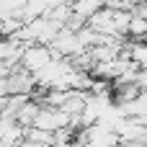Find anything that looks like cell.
<instances>
[{"label":"cell","instance_id":"6da1fadb","mask_svg":"<svg viewBox=\"0 0 147 147\" xmlns=\"http://www.w3.org/2000/svg\"><path fill=\"white\" fill-rule=\"evenodd\" d=\"M52 59V52L47 44H36V41H23V54H21V67H26L28 72H36L39 67H44Z\"/></svg>","mask_w":147,"mask_h":147},{"label":"cell","instance_id":"7a4b0ae2","mask_svg":"<svg viewBox=\"0 0 147 147\" xmlns=\"http://www.w3.org/2000/svg\"><path fill=\"white\" fill-rule=\"evenodd\" d=\"M85 26H90V28L98 31V34H116V31H114V10H109V8L103 5L101 10H96V13L85 21Z\"/></svg>","mask_w":147,"mask_h":147},{"label":"cell","instance_id":"3957f363","mask_svg":"<svg viewBox=\"0 0 147 147\" xmlns=\"http://www.w3.org/2000/svg\"><path fill=\"white\" fill-rule=\"evenodd\" d=\"M39 109H41V103H36L34 98H28L23 106H18V111L13 114V119H16V124H21V127H31L34 124V116L39 114Z\"/></svg>","mask_w":147,"mask_h":147},{"label":"cell","instance_id":"277c9868","mask_svg":"<svg viewBox=\"0 0 147 147\" xmlns=\"http://www.w3.org/2000/svg\"><path fill=\"white\" fill-rule=\"evenodd\" d=\"M70 5H72V13H78L88 21L96 10L103 8V0H70Z\"/></svg>","mask_w":147,"mask_h":147},{"label":"cell","instance_id":"5b68a950","mask_svg":"<svg viewBox=\"0 0 147 147\" xmlns=\"http://www.w3.org/2000/svg\"><path fill=\"white\" fill-rule=\"evenodd\" d=\"M72 16V5H70V0H62V3H57V5H52L49 10H47V18H52V21H57V23H62L65 26V21Z\"/></svg>","mask_w":147,"mask_h":147},{"label":"cell","instance_id":"8992f818","mask_svg":"<svg viewBox=\"0 0 147 147\" xmlns=\"http://www.w3.org/2000/svg\"><path fill=\"white\" fill-rule=\"evenodd\" d=\"M23 137L34 145H52V132L47 129H39V127H23Z\"/></svg>","mask_w":147,"mask_h":147},{"label":"cell","instance_id":"52a82bcc","mask_svg":"<svg viewBox=\"0 0 147 147\" xmlns=\"http://www.w3.org/2000/svg\"><path fill=\"white\" fill-rule=\"evenodd\" d=\"M127 36H132V39H145V36H147V18H145V16L132 13V18H129V28H127Z\"/></svg>","mask_w":147,"mask_h":147},{"label":"cell","instance_id":"ba28073f","mask_svg":"<svg viewBox=\"0 0 147 147\" xmlns=\"http://www.w3.org/2000/svg\"><path fill=\"white\" fill-rule=\"evenodd\" d=\"M18 140H23V127L16 124V121H10L5 127V132H3V137H0V147H10V145H16Z\"/></svg>","mask_w":147,"mask_h":147},{"label":"cell","instance_id":"9c48e42d","mask_svg":"<svg viewBox=\"0 0 147 147\" xmlns=\"http://www.w3.org/2000/svg\"><path fill=\"white\" fill-rule=\"evenodd\" d=\"M129 18H132V13H129V10H114V31H116L119 36H127Z\"/></svg>","mask_w":147,"mask_h":147},{"label":"cell","instance_id":"30bf717a","mask_svg":"<svg viewBox=\"0 0 147 147\" xmlns=\"http://www.w3.org/2000/svg\"><path fill=\"white\" fill-rule=\"evenodd\" d=\"M8 72H10L8 62H5V59H0V78H8Z\"/></svg>","mask_w":147,"mask_h":147},{"label":"cell","instance_id":"8fae6325","mask_svg":"<svg viewBox=\"0 0 147 147\" xmlns=\"http://www.w3.org/2000/svg\"><path fill=\"white\" fill-rule=\"evenodd\" d=\"M10 147H36V145H34V142H28V140L23 137V140H18L16 145H10Z\"/></svg>","mask_w":147,"mask_h":147},{"label":"cell","instance_id":"7c38bea8","mask_svg":"<svg viewBox=\"0 0 147 147\" xmlns=\"http://www.w3.org/2000/svg\"><path fill=\"white\" fill-rule=\"evenodd\" d=\"M67 147H88V145H85V142H78V140H72Z\"/></svg>","mask_w":147,"mask_h":147},{"label":"cell","instance_id":"4fadbf2b","mask_svg":"<svg viewBox=\"0 0 147 147\" xmlns=\"http://www.w3.org/2000/svg\"><path fill=\"white\" fill-rule=\"evenodd\" d=\"M39 147H49V145H39Z\"/></svg>","mask_w":147,"mask_h":147},{"label":"cell","instance_id":"5bb4252c","mask_svg":"<svg viewBox=\"0 0 147 147\" xmlns=\"http://www.w3.org/2000/svg\"><path fill=\"white\" fill-rule=\"evenodd\" d=\"M88 147H90V145H88Z\"/></svg>","mask_w":147,"mask_h":147}]
</instances>
